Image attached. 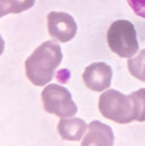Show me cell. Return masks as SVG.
<instances>
[{"label": "cell", "mask_w": 145, "mask_h": 146, "mask_svg": "<svg viewBox=\"0 0 145 146\" xmlns=\"http://www.w3.org/2000/svg\"><path fill=\"white\" fill-rule=\"evenodd\" d=\"M62 61V50L55 42L40 44L25 62L26 77L35 86L47 85L54 78L55 70Z\"/></svg>", "instance_id": "cell-1"}, {"label": "cell", "mask_w": 145, "mask_h": 146, "mask_svg": "<svg viewBox=\"0 0 145 146\" xmlns=\"http://www.w3.org/2000/svg\"><path fill=\"white\" fill-rule=\"evenodd\" d=\"M108 48L120 57H133L139 50L137 32L132 22L117 20L112 22L106 34Z\"/></svg>", "instance_id": "cell-2"}, {"label": "cell", "mask_w": 145, "mask_h": 146, "mask_svg": "<svg viewBox=\"0 0 145 146\" xmlns=\"http://www.w3.org/2000/svg\"><path fill=\"white\" fill-rule=\"evenodd\" d=\"M99 111L102 117L120 124H127L134 121L133 105L129 95L126 96L115 89L106 90L100 95Z\"/></svg>", "instance_id": "cell-3"}, {"label": "cell", "mask_w": 145, "mask_h": 146, "mask_svg": "<svg viewBox=\"0 0 145 146\" xmlns=\"http://www.w3.org/2000/svg\"><path fill=\"white\" fill-rule=\"evenodd\" d=\"M43 107L48 113L60 118L73 117L77 113V105L72 100V95L65 86L49 84L42 91Z\"/></svg>", "instance_id": "cell-4"}, {"label": "cell", "mask_w": 145, "mask_h": 146, "mask_svg": "<svg viewBox=\"0 0 145 146\" xmlns=\"http://www.w3.org/2000/svg\"><path fill=\"white\" fill-rule=\"evenodd\" d=\"M48 32L54 39L67 43L77 34V23L70 13L51 11L47 16Z\"/></svg>", "instance_id": "cell-5"}, {"label": "cell", "mask_w": 145, "mask_h": 146, "mask_svg": "<svg viewBox=\"0 0 145 146\" xmlns=\"http://www.w3.org/2000/svg\"><path fill=\"white\" fill-rule=\"evenodd\" d=\"M112 70L105 62H94L83 72V82L93 91H104L111 85Z\"/></svg>", "instance_id": "cell-6"}, {"label": "cell", "mask_w": 145, "mask_h": 146, "mask_svg": "<svg viewBox=\"0 0 145 146\" xmlns=\"http://www.w3.org/2000/svg\"><path fill=\"white\" fill-rule=\"evenodd\" d=\"M115 141L114 131L99 121L90 122L88 125L87 134L82 141L83 146L95 145V146H112Z\"/></svg>", "instance_id": "cell-7"}, {"label": "cell", "mask_w": 145, "mask_h": 146, "mask_svg": "<svg viewBox=\"0 0 145 146\" xmlns=\"http://www.w3.org/2000/svg\"><path fill=\"white\" fill-rule=\"evenodd\" d=\"M57 131L62 139L78 141L87 131V123L80 118H62L57 124Z\"/></svg>", "instance_id": "cell-8"}, {"label": "cell", "mask_w": 145, "mask_h": 146, "mask_svg": "<svg viewBox=\"0 0 145 146\" xmlns=\"http://www.w3.org/2000/svg\"><path fill=\"white\" fill-rule=\"evenodd\" d=\"M35 0H0L1 5V16L10 13H20L33 7Z\"/></svg>", "instance_id": "cell-9"}, {"label": "cell", "mask_w": 145, "mask_h": 146, "mask_svg": "<svg viewBox=\"0 0 145 146\" xmlns=\"http://www.w3.org/2000/svg\"><path fill=\"white\" fill-rule=\"evenodd\" d=\"M128 71L134 78L145 82V49L128 60Z\"/></svg>", "instance_id": "cell-10"}, {"label": "cell", "mask_w": 145, "mask_h": 146, "mask_svg": "<svg viewBox=\"0 0 145 146\" xmlns=\"http://www.w3.org/2000/svg\"><path fill=\"white\" fill-rule=\"evenodd\" d=\"M133 105L134 121L144 122L145 121V89H139L129 95Z\"/></svg>", "instance_id": "cell-11"}, {"label": "cell", "mask_w": 145, "mask_h": 146, "mask_svg": "<svg viewBox=\"0 0 145 146\" xmlns=\"http://www.w3.org/2000/svg\"><path fill=\"white\" fill-rule=\"evenodd\" d=\"M127 3L135 12V15L145 18V0H127Z\"/></svg>", "instance_id": "cell-12"}]
</instances>
